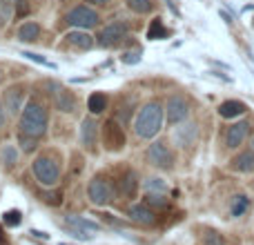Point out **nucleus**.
I'll return each instance as SVG.
<instances>
[{
	"mask_svg": "<svg viewBox=\"0 0 254 245\" xmlns=\"http://www.w3.org/2000/svg\"><path fill=\"white\" fill-rule=\"evenodd\" d=\"M163 121H165V107L161 103L152 101L147 105L140 107V112L136 114V121H134V131L138 138H154V136L161 131L163 127Z\"/></svg>",
	"mask_w": 254,
	"mask_h": 245,
	"instance_id": "nucleus-1",
	"label": "nucleus"
},
{
	"mask_svg": "<svg viewBox=\"0 0 254 245\" xmlns=\"http://www.w3.org/2000/svg\"><path fill=\"white\" fill-rule=\"evenodd\" d=\"M18 127H20L22 134H29V136L40 138V136L47 131V127H49L47 110H45L40 103H36V101L25 103V107H22V112H20V122H18Z\"/></svg>",
	"mask_w": 254,
	"mask_h": 245,
	"instance_id": "nucleus-2",
	"label": "nucleus"
},
{
	"mask_svg": "<svg viewBox=\"0 0 254 245\" xmlns=\"http://www.w3.org/2000/svg\"><path fill=\"white\" fill-rule=\"evenodd\" d=\"M31 170H34V176L38 179V183L45 185V187L56 185L58 179H61V167H58V163L49 156H38L34 163H31Z\"/></svg>",
	"mask_w": 254,
	"mask_h": 245,
	"instance_id": "nucleus-3",
	"label": "nucleus"
},
{
	"mask_svg": "<svg viewBox=\"0 0 254 245\" xmlns=\"http://www.w3.org/2000/svg\"><path fill=\"white\" fill-rule=\"evenodd\" d=\"M101 138H103V147H105L107 152H121L127 143L123 125L116 119L105 121V125L101 127Z\"/></svg>",
	"mask_w": 254,
	"mask_h": 245,
	"instance_id": "nucleus-4",
	"label": "nucleus"
},
{
	"mask_svg": "<svg viewBox=\"0 0 254 245\" xmlns=\"http://www.w3.org/2000/svg\"><path fill=\"white\" fill-rule=\"evenodd\" d=\"M87 196L94 205H107L114 201V185L105 179V176H94L87 185Z\"/></svg>",
	"mask_w": 254,
	"mask_h": 245,
	"instance_id": "nucleus-5",
	"label": "nucleus"
},
{
	"mask_svg": "<svg viewBox=\"0 0 254 245\" xmlns=\"http://www.w3.org/2000/svg\"><path fill=\"white\" fill-rule=\"evenodd\" d=\"M98 20H101V16H98L96 11H94L92 7H87V4H78V7H74L69 13L65 16V22L71 27H78V29H94V27L98 25Z\"/></svg>",
	"mask_w": 254,
	"mask_h": 245,
	"instance_id": "nucleus-6",
	"label": "nucleus"
},
{
	"mask_svg": "<svg viewBox=\"0 0 254 245\" xmlns=\"http://www.w3.org/2000/svg\"><path fill=\"white\" fill-rule=\"evenodd\" d=\"M127 34H129V27H127V22H110V25H105L101 29V34L96 36V43L101 45V47H116V45H121L123 40L127 38Z\"/></svg>",
	"mask_w": 254,
	"mask_h": 245,
	"instance_id": "nucleus-7",
	"label": "nucleus"
},
{
	"mask_svg": "<svg viewBox=\"0 0 254 245\" xmlns=\"http://www.w3.org/2000/svg\"><path fill=\"white\" fill-rule=\"evenodd\" d=\"M145 156H147L149 165L158 167V170H172V167H174V152H172L163 140H156V143L149 145Z\"/></svg>",
	"mask_w": 254,
	"mask_h": 245,
	"instance_id": "nucleus-8",
	"label": "nucleus"
},
{
	"mask_svg": "<svg viewBox=\"0 0 254 245\" xmlns=\"http://www.w3.org/2000/svg\"><path fill=\"white\" fill-rule=\"evenodd\" d=\"M190 116V103L183 96H170L165 105V121L167 125H181Z\"/></svg>",
	"mask_w": 254,
	"mask_h": 245,
	"instance_id": "nucleus-9",
	"label": "nucleus"
},
{
	"mask_svg": "<svg viewBox=\"0 0 254 245\" xmlns=\"http://www.w3.org/2000/svg\"><path fill=\"white\" fill-rule=\"evenodd\" d=\"M49 96H52V103L58 112H65V114H71L76 110V98L71 92H67L63 85L52 83L49 85Z\"/></svg>",
	"mask_w": 254,
	"mask_h": 245,
	"instance_id": "nucleus-10",
	"label": "nucleus"
},
{
	"mask_svg": "<svg viewBox=\"0 0 254 245\" xmlns=\"http://www.w3.org/2000/svg\"><path fill=\"white\" fill-rule=\"evenodd\" d=\"M65 223L67 228L71 230V234H74L76 239H83V241H87V239H92L94 234L98 232V223H94V221H87V219H80V216H65Z\"/></svg>",
	"mask_w": 254,
	"mask_h": 245,
	"instance_id": "nucleus-11",
	"label": "nucleus"
},
{
	"mask_svg": "<svg viewBox=\"0 0 254 245\" xmlns=\"http://www.w3.org/2000/svg\"><path fill=\"white\" fill-rule=\"evenodd\" d=\"M248 134H250V122L248 121H239V122H234V125H230L228 134H225V147L239 149V145L246 143Z\"/></svg>",
	"mask_w": 254,
	"mask_h": 245,
	"instance_id": "nucleus-12",
	"label": "nucleus"
},
{
	"mask_svg": "<svg viewBox=\"0 0 254 245\" xmlns=\"http://www.w3.org/2000/svg\"><path fill=\"white\" fill-rule=\"evenodd\" d=\"M127 216H129L134 223L143 225V228L156 225V212H154L149 205H145V203H134V205L129 207V212H127Z\"/></svg>",
	"mask_w": 254,
	"mask_h": 245,
	"instance_id": "nucleus-13",
	"label": "nucleus"
},
{
	"mask_svg": "<svg viewBox=\"0 0 254 245\" xmlns=\"http://www.w3.org/2000/svg\"><path fill=\"white\" fill-rule=\"evenodd\" d=\"M138 187H140V181H138V174H136L134 170H125L123 176L119 179V194L127 201H131V198H136V194H138Z\"/></svg>",
	"mask_w": 254,
	"mask_h": 245,
	"instance_id": "nucleus-14",
	"label": "nucleus"
},
{
	"mask_svg": "<svg viewBox=\"0 0 254 245\" xmlns=\"http://www.w3.org/2000/svg\"><path fill=\"white\" fill-rule=\"evenodd\" d=\"M196 136H198L196 122H181L174 129V143L179 145V147H190V145L196 140Z\"/></svg>",
	"mask_w": 254,
	"mask_h": 245,
	"instance_id": "nucleus-15",
	"label": "nucleus"
},
{
	"mask_svg": "<svg viewBox=\"0 0 254 245\" xmlns=\"http://www.w3.org/2000/svg\"><path fill=\"white\" fill-rule=\"evenodd\" d=\"M2 103H4V110L11 116L20 114L22 107H25V92H22V87H9L7 92H4Z\"/></svg>",
	"mask_w": 254,
	"mask_h": 245,
	"instance_id": "nucleus-16",
	"label": "nucleus"
},
{
	"mask_svg": "<svg viewBox=\"0 0 254 245\" xmlns=\"http://www.w3.org/2000/svg\"><path fill=\"white\" fill-rule=\"evenodd\" d=\"M230 167L239 174H252L254 172V149H243L230 161Z\"/></svg>",
	"mask_w": 254,
	"mask_h": 245,
	"instance_id": "nucleus-17",
	"label": "nucleus"
},
{
	"mask_svg": "<svg viewBox=\"0 0 254 245\" xmlns=\"http://www.w3.org/2000/svg\"><path fill=\"white\" fill-rule=\"evenodd\" d=\"M248 112V105L241 101H223L219 105V116L221 119H239Z\"/></svg>",
	"mask_w": 254,
	"mask_h": 245,
	"instance_id": "nucleus-18",
	"label": "nucleus"
},
{
	"mask_svg": "<svg viewBox=\"0 0 254 245\" xmlns=\"http://www.w3.org/2000/svg\"><path fill=\"white\" fill-rule=\"evenodd\" d=\"M38 36H40V25H38V22H34V20L22 22V25L18 27V31H16V38L20 40V43H31V40H38Z\"/></svg>",
	"mask_w": 254,
	"mask_h": 245,
	"instance_id": "nucleus-19",
	"label": "nucleus"
},
{
	"mask_svg": "<svg viewBox=\"0 0 254 245\" xmlns=\"http://www.w3.org/2000/svg\"><path fill=\"white\" fill-rule=\"evenodd\" d=\"M65 38H67V43H69L71 47L80 49V52H85V49H92V47H94V38L87 34V31H69Z\"/></svg>",
	"mask_w": 254,
	"mask_h": 245,
	"instance_id": "nucleus-20",
	"label": "nucleus"
},
{
	"mask_svg": "<svg viewBox=\"0 0 254 245\" xmlns=\"http://www.w3.org/2000/svg\"><path fill=\"white\" fill-rule=\"evenodd\" d=\"M96 134H98V125L94 122V119H85L80 125V140L85 147H94L96 145Z\"/></svg>",
	"mask_w": 254,
	"mask_h": 245,
	"instance_id": "nucleus-21",
	"label": "nucleus"
},
{
	"mask_svg": "<svg viewBox=\"0 0 254 245\" xmlns=\"http://www.w3.org/2000/svg\"><path fill=\"white\" fill-rule=\"evenodd\" d=\"M87 107H89V112H92L94 116L103 114V112L107 110V96L103 92H94L92 96L87 98Z\"/></svg>",
	"mask_w": 254,
	"mask_h": 245,
	"instance_id": "nucleus-22",
	"label": "nucleus"
},
{
	"mask_svg": "<svg viewBox=\"0 0 254 245\" xmlns=\"http://www.w3.org/2000/svg\"><path fill=\"white\" fill-rule=\"evenodd\" d=\"M167 36H170V29L163 25L161 18H154V20L149 22L147 38H149V40H163V38H167Z\"/></svg>",
	"mask_w": 254,
	"mask_h": 245,
	"instance_id": "nucleus-23",
	"label": "nucleus"
},
{
	"mask_svg": "<svg viewBox=\"0 0 254 245\" xmlns=\"http://www.w3.org/2000/svg\"><path fill=\"white\" fill-rule=\"evenodd\" d=\"M143 189L147 194H165L167 192V183L158 176H149V179L143 181Z\"/></svg>",
	"mask_w": 254,
	"mask_h": 245,
	"instance_id": "nucleus-24",
	"label": "nucleus"
},
{
	"mask_svg": "<svg viewBox=\"0 0 254 245\" xmlns=\"http://www.w3.org/2000/svg\"><path fill=\"white\" fill-rule=\"evenodd\" d=\"M0 158H2L4 167H7V170H11V167L18 163V149H16V145H11V143L2 145V149H0Z\"/></svg>",
	"mask_w": 254,
	"mask_h": 245,
	"instance_id": "nucleus-25",
	"label": "nucleus"
},
{
	"mask_svg": "<svg viewBox=\"0 0 254 245\" xmlns=\"http://www.w3.org/2000/svg\"><path fill=\"white\" fill-rule=\"evenodd\" d=\"M127 7L131 9L134 13H140V16H145V13H149L154 9V2L152 0H125Z\"/></svg>",
	"mask_w": 254,
	"mask_h": 245,
	"instance_id": "nucleus-26",
	"label": "nucleus"
},
{
	"mask_svg": "<svg viewBox=\"0 0 254 245\" xmlns=\"http://www.w3.org/2000/svg\"><path fill=\"white\" fill-rule=\"evenodd\" d=\"M18 145H20V149L25 154H31L36 147H38V138H36V136H29V134L18 131Z\"/></svg>",
	"mask_w": 254,
	"mask_h": 245,
	"instance_id": "nucleus-27",
	"label": "nucleus"
},
{
	"mask_svg": "<svg viewBox=\"0 0 254 245\" xmlns=\"http://www.w3.org/2000/svg\"><path fill=\"white\" fill-rule=\"evenodd\" d=\"M248 207H250V201H248V196L246 194H239L237 198H234V203H232V216L234 219H239V216H243L248 212Z\"/></svg>",
	"mask_w": 254,
	"mask_h": 245,
	"instance_id": "nucleus-28",
	"label": "nucleus"
},
{
	"mask_svg": "<svg viewBox=\"0 0 254 245\" xmlns=\"http://www.w3.org/2000/svg\"><path fill=\"white\" fill-rule=\"evenodd\" d=\"M145 205H149L154 212L167 210V198L163 196V194H147V196H145Z\"/></svg>",
	"mask_w": 254,
	"mask_h": 245,
	"instance_id": "nucleus-29",
	"label": "nucleus"
},
{
	"mask_svg": "<svg viewBox=\"0 0 254 245\" xmlns=\"http://www.w3.org/2000/svg\"><path fill=\"white\" fill-rule=\"evenodd\" d=\"M201 245H225L223 234H219L216 230H205L201 239Z\"/></svg>",
	"mask_w": 254,
	"mask_h": 245,
	"instance_id": "nucleus-30",
	"label": "nucleus"
},
{
	"mask_svg": "<svg viewBox=\"0 0 254 245\" xmlns=\"http://www.w3.org/2000/svg\"><path fill=\"white\" fill-rule=\"evenodd\" d=\"M2 221H4V225H9V228H16V225H20L22 214H20L18 210H9L7 214L2 216Z\"/></svg>",
	"mask_w": 254,
	"mask_h": 245,
	"instance_id": "nucleus-31",
	"label": "nucleus"
},
{
	"mask_svg": "<svg viewBox=\"0 0 254 245\" xmlns=\"http://www.w3.org/2000/svg\"><path fill=\"white\" fill-rule=\"evenodd\" d=\"M11 18V2L7 0H0V27H4Z\"/></svg>",
	"mask_w": 254,
	"mask_h": 245,
	"instance_id": "nucleus-32",
	"label": "nucleus"
},
{
	"mask_svg": "<svg viewBox=\"0 0 254 245\" xmlns=\"http://www.w3.org/2000/svg\"><path fill=\"white\" fill-rule=\"evenodd\" d=\"M40 196H43V201L47 203V205H54V207L63 203V194L61 192H43Z\"/></svg>",
	"mask_w": 254,
	"mask_h": 245,
	"instance_id": "nucleus-33",
	"label": "nucleus"
},
{
	"mask_svg": "<svg viewBox=\"0 0 254 245\" xmlns=\"http://www.w3.org/2000/svg\"><path fill=\"white\" fill-rule=\"evenodd\" d=\"M140 56H143V52L134 49V52H125L123 56H121V61H123L125 65H136V62H140Z\"/></svg>",
	"mask_w": 254,
	"mask_h": 245,
	"instance_id": "nucleus-34",
	"label": "nucleus"
},
{
	"mask_svg": "<svg viewBox=\"0 0 254 245\" xmlns=\"http://www.w3.org/2000/svg\"><path fill=\"white\" fill-rule=\"evenodd\" d=\"M13 9H16V16H27L31 4H29V0H13Z\"/></svg>",
	"mask_w": 254,
	"mask_h": 245,
	"instance_id": "nucleus-35",
	"label": "nucleus"
},
{
	"mask_svg": "<svg viewBox=\"0 0 254 245\" xmlns=\"http://www.w3.org/2000/svg\"><path fill=\"white\" fill-rule=\"evenodd\" d=\"M22 56H25V58H29V61H36V62H40V65H45V67H54V65H52V62H47V61H45V58H43V56H38V54H31V52H25V54H22Z\"/></svg>",
	"mask_w": 254,
	"mask_h": 245,
	"instance_id": "nucleus-36",
	"label": "nucleus"
},
{
	"mask_svg": "<svg viewBox=\"0 0 254 245\" xmlns=\"http://www.w3.org/2000/svg\"><path fill=\"white\" fill-rule=\"evenodd\" d=\"M4 122H7V110H4V103L0 101V129L4 127Z\"/></svg>",
	"mask_w": 254,
	"mask_h": 245,
	"instance_id": "nucleus-37",
	"label": "nucleus"
},
{
	"mask_svg": "<svg viewBox=\"0 0 254 245\" xmlns=\"http://www.w3.org/2000/svg\"><path fill=\"white\" fill-rule=\"evenodd\" d=\"M85 2H89V4H105V2H110V0H85Z\"/></svg>",
	"mask_w": 254,
	"mask_h": 245,
	"instance_id": "nucleus-38",
	"label": "nucleus"
},
{
	"mask_svg": "<svg viewBox=\"0 0 254 245\" xmlns=\"http://www.w3.org/2000/svg\"><path fill=\"white\" fill-rule=\"evenodd\" d=\"M0 80H2V69H0Z\"/></svg>",
	"mask_w": 254,
	"mask_h": 245,
	"instance_id": "nucleus-39",
	"label": "nucleus"
},
{
	"mask_svg": "<svg viewBox=\"0 0 254 245\" xmlns=\"http://www.w3.org/2000/svg\"><path fill=\"white\" fill-rule=\"evenodd\" d=\"M0 245H7V243H4V241H2V243H0Z\"/></svg>",
	"mask_w": 254,
	"mask_h": 245,
	"instance_id": "nucleus-40",
	"label": "nucleus"
},
{
	"mask_svg": "<svg viewBox=\"0 0 254 245\" xmlns=\"http://www.w3.org/2000/svg\"><path fill=\"white\" fill-rule=\"evenodd\" d=\"M63 245H65V243H63Z\"/></svg>",
	"mask_w": 254,
	"mask_h": 245,
	"instance_id": "nucleus-41",
	"label": "nucleus"
},
{
	"mask_svg": "<svg viewBox=\"0 0 254 245\" xmlns=\"http://www.w3.org/2000/svg\"><path fill=\"white\" fill-rule=\"evenodd\" d=\"M252 245H254V243H252Z\"/></svg>",
	"mask_w": 254,
	"mask_h": 245,
	"instance_id": "nucleus-42",
	"label": "nucleus"
}]
</instances>
